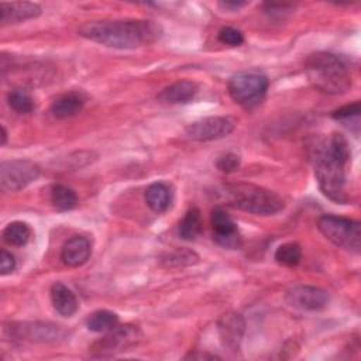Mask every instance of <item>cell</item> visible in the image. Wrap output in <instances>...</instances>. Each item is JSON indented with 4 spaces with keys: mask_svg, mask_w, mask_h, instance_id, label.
Listing matches in <instances>:
<instances>
[{
    "mask_svg": "<svg viewBox=\"0 0 361 361\" xmlns=\"http://www.w3.org/2000/svg\"><path fill=\"white\" fill-rule=\"evenodd\" d=\"M350 147L343 134L333 133L313 147L314 175L322 193L336 203H347L345 166Z\"/></svg>",
    "mask_w": 361,
    "mask_h": 361,
    "instance_id": "obj_1",
    "label": "cell"
},
{
    "mask_svg": "<svg viewBox=\"0 0 361 361\" xmlns=\"http://www.w3.org/2000/svg\"><path fill=\"white\" fill-rule=\"evenodd\" d=\"M79 35L104 47L135 49L155 42L161 37V28L147 20H100L82 24Z\"/></svg>",
    "mask_w": 361,
    "mask_h": 361,
    "instance_id": "obj_2",
    "label": "cell"
},
{
    "mask_svg": "<svg viewBox=\"0 0 361 361\" xmlns=\"http://www.w3.org/2000/svg\"><path fill=\"white\" fill-rule=\"evenodd\" d=\"M305 72L312 86L327 94H343L351 87V76L344 62L330 52H314L305 61Z\"/></svg>",
    "mask_w": 361,
    "mask_h": 361,
    "instance_id": "obj_3",
    "label": "cell"
},
{
    "mask_svg": "<svg viewBox=\"0 0 361 361\" xmlns=\"http://www.w3.org/2000/svg\"><path fill=\"white\" fill-rule=\"evenodd\" d=\"M223 193L230 206L258 216L276 214L285 207L283 199L279 195L252 183L227 185Z\"/></svg>",
    "mask_w": 361,
    "mask_h": 361,
    "instance_id": "obj_4",
    "label": "cell"
},
{
    "mask_svg": "<svg viewBox=\"0 0 361 361\" xmlns=\"http://www.w3.org/2000/svg\"><path fill=\"white\" fill-rule=\"evenodd\" d=\"M230 97L245 109L262 102L268 90V78L259 71H241L234 73L227 83Z\"/></svg>",
    "mask_w": 361,
    "mask_h": 361,
    "instance_id": "obj_5",
    "label": "cell"
},
{
    "mask_svg": "<svg viewBox=\"0 0 361 361\" xmlns=\"http://www.w3.org/2000/svg\"><path fill=\"white\" fill-rule=\"evenodd\" d=\"M317 227L334 245L351 252H360L361 227L358 221L336 214H324L319 219Z\"/></svg>",
    "mask_w": 361,
    "mask_h": 361,
    "instance_id": "obj_6",
    "label": "cell"
},
{
    "mask_svg": "<svg viewBox=\"0 0 361 361\" xmlns=\"http://www.w3.org/2000/svg\"><path fill=\"white\" fill-rule=\"evenodd\" d=\"M41 168L28 159H11L0 164V185L3 190L17 192L35 182Z\"/></svg>",
    "mask_w": 361,
    "mask_h": 361,
    "instance_id": "obj_7",
    "label": "cell"
},
{
    "mask_svg": "<svg viewBox=\"0 0 361 361\" xmlns=\"http://www.w3.org/2000/svg\"><path fill=\"white\" fill-rule=\"evenodd\" d=\"M235 128V120L230 116H210L190 123L185 133L195 141H213L231 134Z\"/></svg>",
    "mask_w": 361,
    "mask_h": 361,
    "instance_id": "obj_8",
    "label": "cell"
},
{
    "mask_svg": "<svg viewBox=\"0 0 361 361\" xmlns=\"http://www.w3.org/2000/svg\"><path fill=\"white\" fill-rule=\"evenodd\" d=\"M10 336L16 338H24L35 343H54L66 336V330L63 326L55 323H44V322H34V323H11Z\"/></svg>",
    "mask_w": 361,
    "mask_h": 361,
    "instance_id": "obj_9",
    "label": "cell"
},
{
    "mask_svg": "<svg viewBox=\"0 0 361 361\" xmlns=\"http://www.w3.org/2000/svg\"><path fill=\"white\" fill-rule=\"evenodd\" d=\"M212 230H213V240L220 247L228 248V250H237L241 247L243 238L238 231V227L224 209L221 207L213 209Z\"/></svg>",
    "mask_w": 361,
    "mask_h": 361,
    "instance_id": "obj_10",
    "label": "cell"
},
{
    "mask_svg": "<svg viewBox=\"0 0 361 361\" xmlns=\"http://www.w3.org/2000/svg\"><path fill=\"white\" fill-rule=\"evenodd\" d=\"M286 300L290 306L296 309L317 312L327 306L329 293L317 286L296 285L286 292Z\"/></svg>",
    "mask_w": 361,
    "mask_h": 361,
    "instance_id": "obj_11",
    "label": "cell"
},
{
    "mask_svg": "<svg viewBox=\"0 0 361 361\" xmlns=\"http://www.w3.org/2000/svg\"><path fill=\"white\" fill-rule=\"evenodd\" d=\"M138 336V330L133 326H116L114 329L106 331V336L94 343L92 350L99 357H109L118 351H123L128 345L134 344Z\"/></svg>",
    "mask_w": 361,
    "mask_h": 361,
    "instance_id": "obj_12",
    "label": "cell"
},
{
    "mask_svg": "<svg viewBox=\"0 0 361 361\" xmlns=\"http://www.w3.org/2000/svg\"><path fill=\"white\" fill-rule=\"evenodd\" d=\"M217 330L221 345L233 354L238 353L245 333L244 317L237 312L224 313L217 322Z\"/></svg>",
    "mask_w": 361,
    "mask_h": 361,
    "instance_id": "obj_13",
    "label": "cell"
},
{
    "mask_svg": "<svg viewBox=\"0 0 361 361\" xmlns=\"http://www.w3.org/2000/svg\"><path fill=\"white\" fill-rule=\"evenodd\" d=\"M42 13L41 6L31 1H1L0 3V24H18L25 20L37 18Z\"/></svg>",
    "mask_w": 361,
    "mask_h": 361,
    "instance_id": "obj_14",
    "label": "cell"
},
{
    "mask_svg": "<svg viewBox=\"0 0 361 361\" xmlns=\"http://www.w3.org/2000/svg\"><path fill=\"white\" fill-rule=\"evenodd\" d=\"M92 254V244L85 235H73L69 238L61 251V259L66 267H80L83 265Z\"/></svg>",
    "mask_w": 361,
    "mask_h": 361,
    "instance_id": "obj_15",
    "label": "cell"
},
{
    "mask_svg": "<svg viewBox=\"0 0 361 361\" xmlns=\"http://www.w3.org/2000/svg\"><path fill=\"white\" fill-rule=\"evenodd\" d=\"M54 309L63 317H71L78 310V299L75 293L62 282H54L49 290Z\"/></svg>",
    "mask_w": 361,
    "mask_h": 361,
    "instance_id": "obj_16",
    "label": "cell"
},
{
    "mask_svg": "<svg viewBox=\"0 0 361 361\" xmlns=\"http://www.w3.org/2000/svg\"><path fill=\"white\" fill-rule=\"evenodd\" d=\"M85 106V99L80 93L69 92L56 97L51 104V113L58 120H65L76 116L82 111Z\"/></svg>",
    "mask_w": 361,
    "mask_h": 361,
    "instance_id": "obj_17",
    "label": "cell"
},
{
    "mask_svg": "<svg viewBox=\"0 0 361 361\" xmlns=\"http://www.w3.org/2000/svg\"><path fill=\"white\" fill-rule=\"evenodd\" d=\"M199 87L193 80L180 79L162 90L159 99L168 103H189L195 99Z\"/></svg>",
    "mask_w": 361,
    "mask_h": 361,
    "instance_id": "obj_18",
    "label": "cell"
},
{
    "mask_svg": "<svg viewBox=\"0 0 361 361\" xmlns=\"http://www.w3.org/2000/svg\"><path fill=\"white\" fill-rule=\"evenodd\" d=\"M145 202L155 213H164L168 210L172 202L171 188L164 182H154L145 189Z\"/></svg>",
    "mask_w": 361,
    "mask_h": 361,
    "instance_id": "obj_19",
    "label": "cell"
},
{
    "mask_svg": "<svg viewBox=\"0 0 361 361\" xmlns=\"http://www.w3.org/2000/svg\"><path fill=\"white\" fill-rule=\"evenodd\" d=\"M202 231V217H200V212L196 207L189 209L182 221L179 223V228H178V234L182 240L186 241H192L195 240Z\"/></svg>",
    "mask_w": 361,
    "mask_h": 361,
    "instance_id": "obj_20",
    "label": "cell"
},
{
    "mask_svg": "<svg viewBox=\"0 0 361 361\" xmlns=\"http://www.w3.org/2000/svg\"><path fill=\"white\" fill-rule=\"evenodd\" d=\"M31 227L24 221L8 223L3 230V240L14 247L25 245L31 238Z\"/></svg>",
    "mask_w": 361,
    "mask_h": 361,
    "instance_id": "obj_21",
    "label": "cell"
},
{
    "mask_svg": "<svg viewBox=\"0 0 361 361\" xmlns=\"http://www.w3.org/2000/svg\"><path fill=\"white\" fill-rule=\"evenodd\" d=\"M199 262V255L189 248H176L161 257V264L166 268L190 267Z\"/></svg>",
    "mask_w": 361,
    "mask_h": 361,
    "instance_id": "obj_22",
    "label": "cell"
},
{
    "mask_svg": "<svg viewBox=\"0 0 361 361\" xmlns=\"http://www.w3.org/2000/svg\"><path fill=\"white\" fill-rule=\"evenodd\" d=\"M117 324H118V316L114 312H110L106 309L93 312L86 320L87 329L94 333H106L114 329Z\"/></svg>",
    "mask_w": 361,
    "mask_h": 361,
    "instance_id": "obj_23",
    "label": "cell"
},
{
    "mask_svg": "<svg viewBox=\"0 0 361 361\" xmlns=\"http://www.w3.org/2000/svg\"><path fill=\"white\" fill-rule=\"evenodd\" d=\"M51 203L59 212L72 210L78 203V196L73 189L65 185H54L51 189Z\"/></svg>",
    "mask_w": 361,
    "mask_h": 361,
    "instance_id": "obj_24",
    "label": "cell"
},
{
    "mask_svg": "<svg viewBox=\"0 0 361 361\" xmlns=\"http://www.w3.org/2000/svg\"><path fill=\"white\" fill-rule=\"evenodd\" d=\"M8 106L18 114H28L34 110V99L25 89H14L7 94Z\"/></svg>",
    "mask_w": 361,
    "mask_h": 361,
    "instance_id": "obj_25",
    "label": "cell"
},
{
    "mask_svg": "<svg viewBox=\"0 0 361 361\" xmlns=\"http://www.w3.org/2000/svg\"><path fill=\"white\" fill-rule=\"evenodd\" d=\"M302 258V248L298 243H285L275 251V261L283 267H296Z\"/></svg>",
    "mask_w": 361,
    "mask_h": 361,
    "instance_id": "obj_26",
    "label": "cell"
},
{
    "mask_svg": "<svg viewBox=\"0 0 361 361\" xmlns=\"http://www.w3.org/2000/svg\"><path fill=\"white\" fill-rule=\"evenodd\" d=\"M217 38L221 44L230 45V47H240L244 42L243 32L237 28H233V27H223L219 31Z\"/></svg>",
    "mask_w": 361,
    "mask_h": 361,
    "instance_id": "obj_27",
    "label": "cell"
},
{
    "mask_svg": "<svg viewBox=\"0 0 361 361\" xmlns=\"http://www.w3.org/2000/svg\"><path fill=\"white\" fill-rule=\"evenodd\" d=\"M360 110H361L360 102L355 100V102L351 103V104H345V106H343V107L334 110V111L331 113V117H333L334 120H338V121H348V120H351V118H357V120H358Z\"/></svg>",
    "mask_w": 361,
    "mask_h": 361,
    "instance_id": "obj_28",
    "label": "cell"
},
{
    "mask_svg": "<svg viewBox=\"0 0 361 361\" xmlns=\"http://www.w3.org/2000/svg\"><path fill=\"white\" fill-rule=\"evenodd\" d=\"M216 166L221 172H233L240 166V157L237 154L227 152V154L217 158Z\"/></svg>",
    "mask_w": 361,
    "mask_h": 361,
    "instance_id": "obj_29",
    "label": "cell"
},
{
    "mask_svg": "<svg viewBox=\"0 0 361 361\" xmlns=\"http://www.w3.org/2000/svg\"><path fill=\"white\" fill-rule=\"evenodd\" d=\"M16 269V258L11 252L7 250H1V257H0V274L1 276H6L11 274Z\"/></svg>",
    "mask_w": 361,
    "mask_h": 361,
    "instance_id": "obj_30",
    "label": "cell"
},
{
    "mask_svg": "<svg viewBox=\"0 0 361 361\" xmlns=\"http://www.w3.org/2000/svg\"><path fill=\"white\" fill-rule=\"evenodd\" d=\"M248 1H233V0H226V1H219V7L227 11H238L240 8L248 6Z\"/></svg>",
    "mask_w": 361,
    "mask_h": 361,
    "instance_id": "obj_31",
    "label": "cell"
},
{
    "mask_svg": "<svg viewBox=\"0 0 361 361\" xmlns=\"http://www.w3.org/2000/svg\"><path fill=\"white\" fill-rule=\"evenodd\" d=\"M186 358H219L217 355L214 354H196V353H190L186 355Z\"/></svg>",
    "mask_w": 361,
    "mask_h": 361,
    "instance_id": "obj_32",
    "label": "cell"
},
{
    "mask_svg": "<svg viewBox=\"0 0 361 361\" xmlns=\"http://www.w3.org/2000/svg\"><path fill=\"white\" fill-rule=\"evenodd\" d=\"M6 142H7V131H6V127L4 126H1V145H6Z\"/></svg>",
    "mask_w": 361,
    "mask_h": 361,
    "instance_id": "obj_33",
    "label": "cell"
}]
</instances>
